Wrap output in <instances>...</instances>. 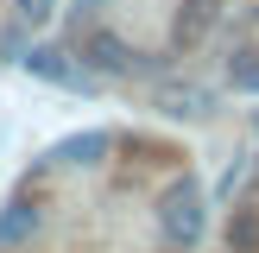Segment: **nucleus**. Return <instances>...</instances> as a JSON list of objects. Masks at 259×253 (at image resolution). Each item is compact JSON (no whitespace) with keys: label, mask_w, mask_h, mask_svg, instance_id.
Listing matches in <instances>:
<instances>
[{"label":"nucleus","mask_w":259,"mask_h":253,"mask_svg":"<svg viewBox=\"0 0 259 253\" xmlns=\"http://www.w3.org/2000/svg\"><path fill=\"white\" fill-rule=\"evenodd\" d=\"M158 234L171 247H196V234H202V190H196V177H177L158 196Z\"/></svg>","instance_id":"obj_1"},{"label":"nucleus","mask_w":259,"mask_h":253,"mask_svg":"<svg viewBox=\"0 0 259 253\" xmlns=\"http://www.w3.org/2000/svg\"><path fill=\"white\" fill-rule=\"evenodd\" d=\"M82 70H95V76H133L139 70V51L126 45L120 32H82Z\"/></svg>","instance_id":"obj_2"},{"label":"nucleus","mask_w":259,"mask_h":253,"mask_svg":"<svg viewBox=\"0 0 259 253\" xmlns=\"http://www.w3.org/2000/svg\"><path fill=\"white\" fill-rule=\"evenodd\" d=\"M215 25H222V0H184V7L171 13V45L177 51H196Z\"/></svg>","instance_id":"obj_3"},{"label":"nucleus","mask_w":259,"mask_h":253,"mask_svg":"<svg viewBox=\"0 0 259 253\" xmlns=\"http://www.w3.org/2000/svg\"><path fill=\"white\" fill-rule=\"evenodd\" d=\"M38 222H45L38 202H32V196H13L7 209H0V247H25V240L38 234Z\"/></svg>","instance_id":"obj_4"},{"label":"nucleus","mask_w":259,"mask_h":253,"mask_svg":"<svg viewBox=\"0 0 259 253\" xmlns=\"http://www.w3.org/2000/svg\"><path fill=\"white\" fill-rule=\"evenodd\" d=\"M19 63H25V70L38 76V82H57V89H70V82H76V70H70V57H63L57 45H32V51H25Z\"/></svg>","instance_id":"obj_5"},{"label":"nucleus","mask_w":259,"mask_h":253,"mask_svg":"<svg viewBox=\"0 0 259 253\" xmlns=\"http://www.w3.org/2000/svg\"><path fill=\"white\" fill-rule=\"evenodd\" d=\"M158 108H164V114H209L215 95H209V89H196V82H184V89L171 82V89H158Z\"/></svg>","instance_id":"obj_6"},{"label":"nucleus","mask_w":259,"mask_h":253,"mask_svg":"<svg viewBox=\"0 0 259 253\" xmlns=\"http://www.w3.org/2000/svg\"><path fill=\"white\" fill-rule=\"evenodd\" d=\"M108 146H114L108 133H76V139H63V146L51 152V158H57V164H95V158H101Z\"/></svg>","instance_id":"obj_7"},{"label":"nucleus","mask_w":259,"mask_h":253,"mask_svg":"<svg viewBox=\"0 0 259 253\" xmlns=\"http://www.w3.org/2000/svg\"><path fill=\"white\" fill-rule=\"evenodd\" d=\"M228 253H259V209L228 215Z\"/></svg>","instance_id":"obj_8"},{"label":"nucleus","mask_w":259,"mask_h":253,"mask_svg":"<svg viewBox=\"0 0 259 253\" xmlns=\"http://www.w3.org/2000/svg\"><path fill=\"white\" fill-rule=\"evenodd\" d=\"M51 13H57V0H19V19H32V25L51 19Z\"/></svg>","instance_id":"obj_9"}]
</instances>
